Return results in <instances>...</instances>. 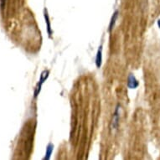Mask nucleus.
I'll return each mask as SVG.
<instances>
[{
	"label": "nucleus",
	"mask_w": 160,
	"mask_h": 160,
	"mask_svg": "<svg viewBox=\"0 0 160 160\" xmlns=\"http://www.w3.org/2000/svg\"><path fill=\"white\" fill-rule=\"evenodd\" d=\"M119 108L120 106L117 105L115 110V113L113 114V120L111 123V128L112 130H116L118 127V124H119V119H120V114H119Z\"/></svg>",
	"instance_id": "1"
},
{
	"label": "nucleus",
	"mask_w": 160,
	"mask_h": 160,
	"mask_svg": "<svg viewBox=\"0 0 160 160\" xmlns=\"http://www.w3.org/2000/svg\"><path fill=\"white\" fill-rule=\"evenodd\" d=\"M127 87L129 89H136L139 85V82L137 80L135 75L133 74H129L127 76Z\"/></svg>",
	"instance_id": "2"
},
{
	"label": "nucleus",
	"mask_w": 160,
	"mask_h": 160,
	"mask_svg": "<svg viewBox=\"0 0 160 160\" xmlns=\"http://www.w3.org/2000/svg\"><path fill=\"white\" fill-rule=\"evenodd\" d=\"M44 19H45V23H46V28H47L48 34H49L50 37H51V36H52V34H53V32H52L51 24H50V17H49V15H48L46 9H44Z\"/></svg>",
	"instance_id": "3"
},
{
	"label": "nucleus",
	"mask_w": 160,
	"mask_h": 160,
	"mask_svg": "<svg viewBox=\"0 0 160 160\" xmlns=\"http://www.w3.org/2000/svg\"><path fill=\"white\" fill-rule=\"evenodd\" d=\"M102 64V45L99 46L98 50L96 56V65L97 68H101Z\"/></svg>",
	"instance_id": "4"
},
{
	"label": "nucleus",
	"mask_w": 160,
	"mask_h": 160,
	"mask_svg": "<svg viewBox=\"0 0 160 160\" xmlns=\"http://www.w3.org/2000/svg\"><path fill=\"white\" fill-rule=\"evenodd\" d=\"M118 11L117 10L115 11V13L113 14V16H112V19H111V21H110V24H109V29H108V31L111 32V31L113 30V28L115 26V24H116L117 19V18H118Z\"/></svg>",
	"instance_id": "5"
},
{
	"label": "nucleus",
	"mask_w": 160,
	"mask_h": 160,
	"mask_svg": "<svg viewBox=\"0 0 160 160\" xmlns=\"http://www.w3.org/2000/svg\"><path fill=\"white\" fill-rule=\"evenodd\" d=\"M54 150V145L52 143H49L46 147V153H45V156L44 158V160H49L50 158V156Z\"/></svg>",
	"instance_id": "6"
},
{
	"label": "nucleus",
	"mask_w": 160,
	"mask_h": 160,
	"mask_svg": "<svg viewBox=\"0 0 160 160\" xmlns=\"http://www.w3.org/2000/svg\"><path fill=\"white\" fill-rule=\"evenodd\" d=\"M5 3H6V0H0V6H1V9H4Z\"/></svg>",
	"instance_id": "7"
},
{
	"label": "nucleus",
	"mask_w": 160,
	"mask_h": 160,
	"mask_svg": "<svg viewBox=\"0 0 160 160\" xmlns=\"http://www.w3.org/2000/svg\"><path fill=\"white\" fill-rule=\"evenodd\" d=\"M157 24H158V28L160 29V19H158V20L157 21Z\"/></svg>",
	"instance_id": "8"
}]
</instances>
